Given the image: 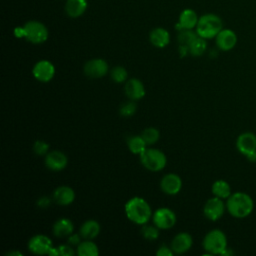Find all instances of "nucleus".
<instances>
[{"mask_svg": "<svg viewBox=\"0 0 256 256\" xmlns=\"http://www.w3.org/2000/svg\"><path fill=\"white\" fill-rule=\"evenodd\" d=\"M53 248L51 239L43 234H37L28 241V249L31 253L36 255H49Z\"/></svg>", "mask_w": 256, "mask_h": 256, "instance_id": "obj_9", "label": "nucleus"}, {"mask_svg": "<svg viewBox=\"0 0 256 256\" xmlns=\"http://www.w3.org/2000/svg\"><path fill=\"white\" fill-rule=\"evenodd\" d=\"M193 244L192 236L187 232H180L171 241V249L175 254H183L190 250Z\"/></svg>", "mask_w": 256, "mask_h": 256, "instance_id": "obj_16", "label": "nucleus"}, {"mask_svg": "<svg viewBox=\"0 0 256 256\" xmlns=\"http://www.w3.org/2000/svg\"><path fill=\"white\" fill-rule=\"evenodd\" d=\"M189 54L192 56L198 57L204 54L207 49V42L206 39L200 37L199 35L189 44Z\"/></svg>", "mask_w": 256, "mask_h": 256, "instance_id": "obj_27", "label": "nucleus"}, {"mask_svg": "<svg viewBox=\"0 0 256 256\" xmlns=\"http://www.w3.org/2000/svg\"><path fill=\"white\" fill-rule=\"evenodd\" d=\"M50 203H51V200L48 197H41L37 201V205L40 208H47L50 205Z\"/></svg>", "mask_w": 256, "mask_h": 256, "instance_id": "obj_37", "label": "nucleus"}, {"mask_svg": "<svg viewBox=\"0 0 256 256\" xmlns=\"http://www.w3.org/2000/svg\"><path fill=\"white\" fill-rule=\"evenodd\" d=\"M175 253L173 252V250L171 249V247H168L167 245L163 244L161 245L158 250L156 251V255L157 256H173Z\"/></svg>", "mask_w": 256, "mask_h": 256, "instance_id": "obj_35", "label": "nucleus"}, {"mask_svg": "<svg viewBox=\"0 0 256 256\" xmlns=\"http://www.w3.org/2000/svg\"><path fill=\"white\" fill-rule=\"evenodd\" d=\"M159 230L160 229L156 225L144 224V225H142L141 234L146 240L153 241V240H156L159 237Z\"/></svg>", "mask_w": 256, "mask_h": 256, "instance_id": "obj_30", "label": "nucleus"}, {"mask_svg": "<svg viewBox=\"0 0 256 256\" xmlns=\"http://www.w3.org/2000/svg\"><path fill=\"white\" fill-rule=\"evenodd\" d=\"M57 248V253L60 256H72L74 254V250L70 244H62Z\"/></svg>", "mask_w": 256, "mask_h": 256, "instance_id": "obj_34", "label": "nucleus"}, {"mask_svg": "<svg viewBox=\"0 0 256 256\" xmlns=\"http://www.w3.org/2000/svg\"><path fill=\"white\" fill-rule=\"evenodd\" d=\"M76 253L79 256H97L99 254V248L92 240H84L76 248Z\"/></svg>", "mask_w": 256, "mask_h": 256, "instance_id": "obj_25", "label": "nucleus"}, {"mask_svg": "<svg viewBox=\"0 0 256 256\" xmlns=\"http://www.w3.org/2000/svg\"><path fill=\"white\" fill-rule=\"evenodd\" d=\"M136 110H137V106H136V104H135V103L133 102V100H132V101H129V102L124 103V104L120 107L119 112H120V114H121L122 116H124V117H130V116H132V115L136 112Z\"/></svg>", "mask_w": 256, "mask_h": 256, "instance_id": "obj_32", "label": "nucleus"}, {"mask_svg": "<svg viewBox=\"0 0 256 256\" xmlns=\"http://www.w3.org/2000/svg\"><path fill=\"white\" fill-rule=\"evenodd\" d=\"M53 200L62 206L70 205L75 200V192L69 186H59L53 192Z\"/></svg>", "mask_w": 256, "mask_h": 256, "instance_id": "obj_18", "label": "nucleus"}, {"mask_svg": "<svg viewBox=\"0 0 256 256\" xmlns=\"http://www.w3.org/2000/svg\"><path fill=\"white\" fill-rule=\"evenodd\" d=\"M226 209L234 218H246L254 209V201L245 192H235L226 199Z\"/></svg>", "mask_w": 256, "mask_h": 256, "instance_id": "obj_2", "label": "nucleus"}, {"mask_svg": "<svg viewBox=\"0 0 256 256\" xmlns=\"http://www.w3.org/2000/svg\"><path fill=\"white\" fill-rule=\"evenodd\" d=\"M49 150V144L43 140H37L35 141L34 145H33V151L35 152V154L42 156V155H46L48 153Z\"/></svg>", "mask_w": 256, "mask_h": 256, "instance_id": "obj_33", "label": "nucleus"}, {"mask_svg": "<svg viewBox=\"0 0 256 256\" xmlns=\"http://www.w3.org/2000/svg\"><path fill=\"white\" fill-rule=\"evenodd\" d=\"M32 74L38 81L47 83L53 79L55 75V67L48 60H40L33 66Z\"/></svg>", "mask_w": 256, "mask_h": 256, "instance_id": "obj_12", "label": "nucleus"}, {"mask_svg": "<svg viewBox=\"0 0 256 256\" xmlns=\"http://www.w3.org/2000/svg\"><path fill=\"white\" fill-rule=\"evenodd\" d=\"M81 235L80 234H76V233H72L71 235L68 236V244H70L71 246H78L81 243Z\"/></svg>", "mask_w": 256, "mask_h": 256, "instance_id": "obj_36", "label": "nucleus"}, {"mask_svg": "<svg viewBox=\"0 0 256 256\" xmlns=\"http://www.w3.org/2000/svg\"><path fill=\"white\" fill-rule=\"evenodd\" d=\"M100 233V225L96 220H86L80 227L79 234L83 239L92 240L96 238Z\"/></svg>", "mask_w": 256, "mask_h": 256, "instance_id": "obj_23", "label": "nucleus"}, {"mask_svg": "<svg viewBox=\"0 0 256 256\" xmlns=\"http://www.w3.org/2000/svg\"><path fill=\"white\" fill-rule=\"evenodd\" d=\"M226 209V203L223 202V199L218 197H212L206 201L203 207V213L205 217L211 221L219 220Z\"/></svg>", "mask_w": 256, "mask_h": 256, "instance_id": "obj_10", "label": "nucleus"}, {"mask_svg": "<svg viewBox=\"0 0 256 256\" xmlns=\"http://www.w3.org/2000/svg\"><path fill=\"white\" fill-rule=\"evenodd\" d=\"M149 41L157 48H164L170 42V34L165 28L157 27L149 33Z\"/></svg>", "mask_w": 256, "mask_h": 256, "instance_id": "obj_21", "label": "nucleus"}, {"mask_svg": "<svg viewBox=\"0 0 256 256\" xmlns=\"http://www.w3.org/2000/svg\"><path fill=\"white\" fill-rule=\"evenodd\" d=\"M23 37L32 44H42L49 36L47 27L40 21L30 20L22 27Z\"/></svg>", "mask_w": 256, "mask_h": 256, "instance_id": "obj_6", "label": "nucleus"}, {"mask_svg": "<svg viewBox=\"0 0 256 256\" xmlns=\"http://www.w3.org/2000/svg\"><path fill=\"white\" fill-rule=\"evenodd\" d=\"M111 78L114 82L116 83H123L127 81V77H128V72L127 70L122 67V66H115L112 70H111Z\"/></svg>", "mask_w": 256, "mask_h": 256, "instance_id": "obj_31", "label": "nucleus"}, {"mask_svg": "<svg viewBox=\"0 0 256 256\" xmlns=\"http://www.w3.org/2000/svg\"><path fill=\"white\" fill-rule=\"evenodd\" d=\"M7 255H9V256H17V255H18V256H22L21 252H19V251H15V250L7 252Z\"/></svg>", "mask_w": 256, "mask_h": 256, "instance_id": "obj_39", "label": "nucleus"}, {"mask_svg": "<svg viewBox=\"0 0 256 256\" xmlns=\"http://www.w3.org/2000/svg\"><path fill=\"white\" fill-rule=\"evenodd\" d=\"M74 225L73 222L68 218H60L53 224V234L57 238L68 237L73 233Z\"/></svg>", "mask_w": 256, "mask_h": 256, "instance_id": "obj_22", "label": "nucleus"}, {"mask_svg": "<svg viewBox=\"0 0 256 256\" xmlns=\"http://www.w3.org/2000/svg\"><path fill=\"white\" fill-rule=\"evenodd\" d=\"M127 145H128V149L130 150V152H132L133 154H137V155H140L148 146L141 135L131 136L128 139Z\"/></svg>", "mask_w": 256, "mask_h": 256, "instance_id": "obj_26", "label": "nucleus"}, {"mask_svg": "<svg viewBox=\"0 0 256 256\" xmlns=\"http://www.w3.org/2000/svg\"><path fill=\"white\" fill-rule=\"evenodd\" d=\"M141 136L143 137L147 145H153L159 140L160 132L155 127H148L142 131Z\"/></svg>", "mask_w": 256, "mask_h": 256, "instance_id": "obj_28", "label": "nucleus"}, {"mask_svg": "<svg viewBox=\"0 0 256 256\" xmlns=\"http://www.w3.org/2000/svg\"><path fill=\"white\" fill-rule=\"evenodd\" d=\"M222 29V19L213 13H207L200 16L196 25V33L206 40L215 38Z\"/></svg>", "mask_w": 256, "mask_h": 256, "instance_id": "obj_3", "label": "nucleus"}, {"mask_svg": "<svg viewBox=\"0 0 256 256\" xmlns=\"http://www.w3.org/2000/svg\"><path fill=\"white\" fill-rule=\"evenodd\" d=\"M202 246L208 254L222 255L227 249V237L222 230L212 229L204 236Z\"/></svg>", "mask_w": 256, "mask_h": 256, "instance_id": "obj_4", "label": "nucleus"}, {"mask_svg": "<svg viewBox=\"0 0 256 256\" xmlns=\"http://www.w3.org/2000/svg\"><path fill=\"white\" fill-rule=\"evenodd\" d=\"M152 221L160 230H166L172 228L176 224L177 217L173 210L167 207H162L153 213Z\"/></svg>", "mask_w": 256, "mask_h": 256, "instance_id": "obj_8", "label": "nucleus"}, {"mask_svg": "<svg viewBox=\"0 0 256 256\" xmlns=\"http://www.w3.org/2000/svg\"><path fill=\"white\" fill-rule=\"evenodd\" d=\"M124 91L126 96L133 101L143 98L146 93L144 84L136 78H131L125 82Z\"/></svg>", "mask_w": 256, "mask_h": 256, "instance_id": "obj_17", "label": "nucleus"}, {"mask_svg": "<svg viewBox=\"0 0 256 256\" xmlns=\"http://www.w3.org/2000/svg\"><path fill=\"white\" fill-rule=\"evenodd\" d=\"M236 148L249 161H256V135L254 133H241L237 137Z\"/></svg>", "mask_w": 256, "mask_h": 256, "instance_id": "obj_7", "label": "nucleus"}, {"mask_svg": "<svg viewBox=\"0 0 256 256\" xmlns=\"http://www.w3.org/2000/svg\"><path fill=\"white\" fill-rule=\"evenodd\" d=\"M124 210L126 217L138 225L147 224L153 215L149 203L139 196L129 199L125 204Z\"/></svg>", "mask_w": 256, "mask_h": 256, "instance_id": "obj_1", "label": "nucleus"}, {"mask_svg": "<svg viewBox=\"0 0 256 256\" xmlns=\"http://www.w3.org/2000/svg\"><path fill=\"white\" fill-rule=\"evenodd\" d=\"M160 188L167 195H176L182 188V180L179 175L175 173H168L162 177L160 181Z\"/></svg>", "mask_w": 256, "mask_h": 256, "instance_id": "obj_13", "label": "nucleus"}, {"mask_svg": "<svg viewBox=\"0 0 256 256\" xmlns=\"http://www.w3.org/2000/svg\"><path fill=\"white\" fill-rule=\"evenodd\" d=\"M179 52H180V55L182 57H184L187 54H189V47L186 46V45H180L179 46Z\"/></svg>", "mask_w": 256, "mask_h": 256, "instance_id": "obj_38", "label": "nucleus"}, {"mask_svg": "<svg viewBox=\"0 0 256 256\" xmlns=\"http://www.w3.org/2000/svg\"><path fill=\"white\" fill-rule=\"evenodd\" d=\"M198 20H199V17L197 13L193 9L187 8L180 13L178 24L175 27H177V29L179 30L193 29V28H196Z\"/></svg>", "mask_w": 256, "mask_h": 256, "instance_id": "obj_19", "label": "nucleus"}, {"mask_svg": "<svg viewBox=\"0 0 256 256\" xmlns=\"http://www.w3.org/2000/svg\"><path fill=\"white\" fill-rule=\"evenodd\" d=\"M211 191H212V194L215 197L221 198L223 200L227 199L232 194L231 193V187H230L229 183L227 181H225V180H222V179L216 180L212 184Z\"/></svg>", "mask_w": 256, "mask_h": 256, "instance_id": "obj_24", "label": "nucleus"}, {"mask_svg": "<svg viewBox=\"0 0 256 256\" xmlns=\"http://www.w3.org/2000/svg\"><path fill=\"white\" fill-rule=\"evenodd\" d=\"M198 36L196 31H192V29H182L178 34V42L180 45L189 46V44Z\"/></svg>", "mask_w": 256, "mask_h": 256, "instance_id": "obj_29", "label": "nucleus"}, {"mask_svg": "<svg viewBox=\"0 0 256 256\" xmlns=\"http://www.w3.org/2000/svg\"><path fill=\"white\" fill-rule=\"evenodd\" d=\"M44 162L48 169L52 171H61L67 166L68 159L63 152L53 150L45 155Z\"/></svg>", "mask_w": 256, "mask_h": 256, "instance_id": "obj_15", "label": "nucleus"}, {"mask_svg": "<svg viewBox=\"0 0 256 256\" xmlns=\"http://www.w3.org/2000/svg\"><path fill=\"white\" fill-rule=\"evenodd\" d=\"M88 8L87 0H66L64 9L66 14L71 18L82 16Z\"/></svg>", "mask_w": 256, "mask_h": 256, "instance_id": "obj_20", "label": "nucleus"}, {"mask_svg": "<svg viewBox=\"0 0 256 256\" xmlns=\"http://www.w3.org/2000/svg\"><path fill=\"white\" fill-rule=\"evenodd\" d=\"M108 70L107 62L101 58L88 60L83 67L84 74L90 78H101L108 73Z\"/></svg>", "mask_w": 256, "mask_h": 256, "instance_id": "obj_11", "label": "nucleus"}, {"mask_svg": "<svg viewBox=\"0 0 256 256\" xmlns=\"http://www.w3.org/2000/svg\"><path fill=\"white\" fill-rule=\"evenodd\" d=\"M215 42L220 50L230 51L237 44V35L233 30L223 28L215 37Z\"/></svg>", "mask_w": 256, "mask_h": 256, "instance_id": "obj_14", "label": "nucleus"}, {"mask_svg": "<svg viewBox=\"0 0 256 256\" xmlns=\"http://www.w3.org/2000/svg\"><path fill=\"white\" fill-rule=\"evenodd\" d=\"M140 162L149 171L158 172L165 168L167 164L166 155L159 149L146 148L140 155Z\"/></svg>", "mask_w": 256, "mask_h": 256, "instance_id": "obj_5", "label": "nucleus"}]
</instances>
